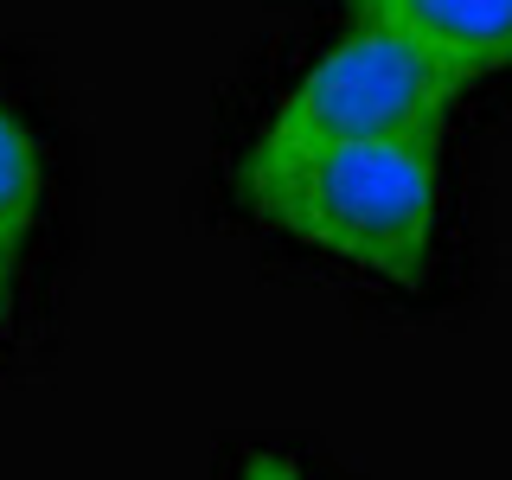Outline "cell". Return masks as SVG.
Instances as JSON below:
<instances>
[{
    "mask_svg": "<svg viewBox=\"0 0 512 480\" xmlns=\"http://www.w3.org/2000/svg\"><path fill=\"white\" fill-rule=\"evenodd\" d=\"M7 308H13V250H0V327H7Z\"/></svg>",
    "mask_w": 512,
    "mask_h": 480,
    "instance_id": "obj_5",
    "label": "cell"
},
{
    "mask_svg": "<svg viewBox=\"0 0 512 480\" xmlns=\"http://www.w3.org/2000/svg\"><path fill=\"white\" fill-rule=\"evenodd\" d=\"M365 26L404 32L468 77L512 71V0H346Z\"/></svg>",
    "mask_w": 512,
    "mask_h": 480,
    "instance_id": "obj_3",
    "label": "cell"
},
{
    "mask_svg": "<svg viewBox=\"0 0 512 480\" xmlns=\"http://www.w3.org/2000/svg\"><path fill=\"white\" fill-rule=\"evenodd\" d=\"M250 205L276 231L308 237L384 282H416L436 250L442 173L436 148L359 141L288 160L276 173H250Z\"/></svg>",
    "mask_w": 512,
    "mask_h": 480,
    "instance_id": "obj_1",
    "label": "cell"
},
{
    "mask_svg": "<svg viewBox=\"0 0 512 480\" xmlns=\"http://www.w3.org/2000/svg\"><path fill=\"white\" fill-rule=\"evenodd\" d=\"M244 480H301V474L288 468V461H256V468H250Z\"/></svg>",
    "mask_w": 512,
    "mask_h": 480,
    "instance_id": "obj_6",
    "label": "cell"
},
{
    "mask_svg": "<svg viewBox=\"0 0 512 480\" xmlns=\"http://www.w3.org/2000/svg\"><path fill=\"white\" fill-rule=\"evenodd\" d=\"M461 90H468L461 64L436 58L429 45L404 39V32L359 26L282 96L276 122L263 128V141L250 154V173H276L288 160L359 148V141L436 148Z\"/></svg>",
    "mask_w": 512,
    "mask_h": 480,
    "instance_id": "obj_2",
    "label": "cell"
},
{
    "mask_svg": "<svg viewBox=\"0 0 512 480\" xmlns=\"http://www.w3.org/2000/svg\"><path fill=\"white\" fill-rule=\"evenodd\" d=\"M39 199H45L39 148H32V135L0 109V250H13L32 224H39Z\"/></svg>",
    "mask_w": 512,
    "mask_h": 480,
    "instance_id": "obj_4",
    "label": "cell"
}]
</instances>
